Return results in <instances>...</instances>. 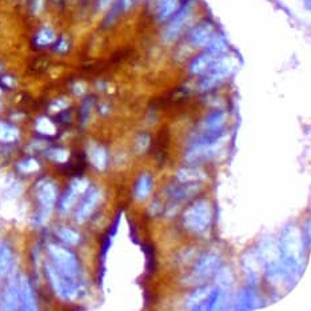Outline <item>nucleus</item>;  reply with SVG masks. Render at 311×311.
<instances>
[{"mask_svg": "<svg viewBox=\"0 0 311 311\" xmlns=\"http://www.w3.org/2000/svg\"><path fill=\"white\" fill-rule=\"evenodd\" d=\"M282 262L289 277L299 275L304 267V237L299 227L290 224L283 230L278 242Z\"/></svg>", "mask_w": 311, "mask_h": 311, "instance_id": "1", "label": "nucleus"}, {"mask_svg": "<svg viewBox=\"0 0 311 311\" xmlns=\"http://www.w3.org/2000/svg\"><path fill=\"white\" fill-rule=\"evenodd\" d=\"M212 220L211 203L206 199H198L191 203L183 212V224L187 230L195 234H203L209 230Z\"/></svg>", "mask_w": 311, "mask_h": 311, "instance_id": "2", "label": "nucleus"}, {"mask_svg": "<svg viewBox=\"0 0 311 311\" xmlns=\"http://www.w3.org/2000/svg\"><path fill=\"white\" fill-rule=\"evenodd\" d=\"M235 68V60L231 56L223 54L219 58H216L214 62L210 64V67L205 72L202 73L201 83H199V88L201 91H209L211 88L216 87L220 85L222 82H224L227 77L230 76L232 71Z\"/></svg>", "mask_w": 311, "mask_h": 311, "instance_id": "3", "label": "nucleus"}, {"mask_svg": "<svg viewBox=\"0 0 311 311\" xmlns=\"http://www.w3.org/2000/svg\"><path fill=\"white\" fill-rule=\"evenodd\" d=\"M227 139H228V136L220 134V135L212 138V139L197 140L191 146L190 150L187 151L186 161L190 165H199L202 162L210 161L211 158L215 157L223 148Z\"/></svg>", "mask_w": 311, "mask_h": 311, "instance_id": "4", "label": "nucleus"}, {"mask_svg": "<svg viewBox=\"0 0 311 311\" xmlns=\"http://www.w3.org/2000/svg\"><path fill=\"white\" fill-rule=\"evenodd\" d=\"M46 274H47V278L54 293L60 299L67 300V302L76 299V297L79 295V287H77L75 279L68 278L62 273H59L51 262L46 263Z\"/></svg>", "mask_w": 311, "mask_h": 311, "instance_id": "5", "label": "nucleus"}, {"mask_svg": "<svg viewBox=\"0 0 311 311\" xmlns=\"http://www.w3.org/2000/svg\"><path fill=\"white\" fill-rule=\"evenodd\" d=\"M48 254L51 258V263L56 267L59 273L66 275L68 278L76 279L79 275V263L75 254L66 249L64 246L58 243L48 245Z\"/></svg>", "mask_w": 311, "mask_h": 311, "instance_id": "6", "label": "nucleus"}, {"mask_svg": "<svg viewBox=\"0 0 311 311\" xmlns=\"http://www.w3.org/2000/svg\"><path fill=\"white\" fill-rule=\"evenodd\" d=\"M220 260L219 256L216 254H205L199 258V260L195 263L194 268L191 273L184 278L183 283L186 286H201L209 281L212 275L215 274L219 266Z\"/></svg>", "mask_w": 311, "mask_h": 311, "instance_id": "7", "label": "nucleus"}, {"mask_svg": "<svg viewBox=\"0 0 311 311\" xmlns=\"http://www.w3.org/2000/svg\"><path fill=\"white\" fill-rule=\"evenodd\" d=\"M36 197L39 202V212L36 215L37 224H44L48 220L58 199V188L51 179H42L36 184Z\"/></svg>", "mask_w": 311, "mask_h": 311, "instance_id": "8", "label": "nucleus"}, {"mask_svg": "<svg viewBox=\"0 0 311 311\" xmlns=\"http://www.w3.org/2000/svg\"><path fill=\"white\" fill-rule=\"evenodd\" d=\"M194 6L195 0H186L182 6H179L175 14L172 15L171 22L169 23V26L163 32V41L166 43H171L172 41H175L176 37L179 36L180 32L183 31V28L191 19Z\"/></svg>", "mask_w": 311, "mask_h": 311, "instance_id": "9", "label": "nucleus"}, {"mask_svg": "<svg viewBox=\"0 0 311 311\" xmlns=\"http://www.w3.org/2000/svg\"><path fill=\"white\" fill-rule=\"evenodd\" d=\"M215 303V287L199 286L190 294L187 307L190 310H212Z\"/></svg>", "mask_w": 311, "mask_h": 311, "instance_id": "10", "label": "nucleus"}, {"mask_svg": "<svg viewBox=\"0 0 311 311\" xmlns=\"http://www.w3.org/2000/svg\"><path fill=\"white\" fill-rule=\"evenodd\" d=\"M214 35H215V26L210 20H203L190 29V32L187 35V42L194 48L206 47Z\"/></svg>", "mask_w": 311, "mask_h": 311, "instance_id": "11", "label": "nucleus"}, {"mask_svg": "<svg viewBox=\"0 0 311 311\" xmlns=\"http://www.w3.org/2000/svg\"><path fill=\"white\" fill-rule=\"evenodd\" d=\"M90 183H88L87 179H83V178H76L71 182L68 190L64 192V195L60 199V206H59V210L62 214H67L70 212L71 209L73 207V205L76 203L77 198L83 195L86 191L88 190Z\"/></svg>", "mask_w": 311, "mask_h": 311, "instance_id": "12", "label": "nucleus"}, {"mask_svg": "<svg viewBox=\"0 0 311 311\" xmlns=\"http://www.w3.org/2000/svg\"><path fill=\"white\" fill-rule=\"evenodd\" d=\"M227 121V113L223 111H215L206 118L201 126V139H212L222 134Z\"/></svg>", "mask_w": 311, "mask_h": 311, "instance_id": "13", "label": "nucleus"}, {"mask_svg": "<svg viewBox=\"0 0 311 311\" xmlns=\"http://www.w3.org/2000/svg\"><path fill=\"white\" fill-rule=\"evenodd\" d=\"M86 198L83 199L82 205L79 206V209L76 211V222L77 223H85L86 220L90 219V216L94 214V211L96 210L98 205H99L100 198H102V194L100 191L95 187L90 188L86 191Z\"/></svg>", "mask_w": 311, "mask_h": 311, "instance_id": "14", "label": "nucleus"}, {"mask_svg": "<svg viewBox=\"0 0 311 311\" xmlns=\"http://www.w3.org/2000/svg\"><path fill=\"white\" fill-rule=\"evenodd\" d=\"M19 302H20L22 310H37L36 298L33 294L32 286L29 283L28 277L24 274L19 277Z\"/></svg>", "mask_w": 311, "mask_h": 311, "instance_id": "15", "label": "nucleus"}, {"mask_svg": "<svg viewBox=\"0 0 311 311\" xmlns=\"http://www.w3.org/2000/svg\"><path fill=\"white\" fill-rule=\"evenodd\" d=\"M2 308L4 310H18L20 308L19 302V278L12 275L2 297Z\"/></svg>", "mask_w": 311, "mask_h": 311, "instance_id": "16", "label": "nucleus"}, {"mask_svg": "<svg viewBox=\"0 0 311 311\" xmlns=\"http://www.w3.org/2000/svg\"><path fill=\"white\" fill-rule=\"evenodd\" d=\"M87 157L96 170H99V171L106 170L107 165H108V152L104 147L96 144V143H91L87 148Z\"/></svg>", "mask_w": 311, "mask_h": 311, "instance_id": "17", "label": "nucleus"}, {"mask_svg": "<svg viewBox=\"0 0 311 311\" xmlns=\"http://www.w3.org/2000/svg\"><path fill=\"white\" fill-rule=\"evenodd\" d=\"M206 176V172L197 166H186L176 172V178L182 183H198L201 180H205Z\"/></svg>", "mask_w": 311, "mask_h": 311, "instance_id": "18", "label": "nucleus"}, {"mask_svg": "<svg viewBox=\"0 0 311 311\" xmlns=\"http://www.w3.org/2000/svg\"><path fill=\"white\" fill-rule=\"evenodd\" d=\"M179 6L180 0H157V19L161 23L167 22Z\"/></svg>", "mask_w": 311, "mask_h": 311, "instance_id": "19", "label": "nucleus"}, {"mask_svg": "<svg viewBox=\"0 0 311 311\" xmlns=\"http://www.w3.org/2000/svg\"><path fill=\"white\" fill-rule=\"evenodd\" d=\"M216 58H219V56H215L212 52H210L209 50L206 48L201 55L197 56V58L191 62L190 72L192 73V75H202V73L209 68L210 64H211Z\"/></svg>", "mask_w": 311, "mask_h": 311, "instance_id": "20", "label": "nucleus"}, {"mask_svg": "<svg viewBox=\"0 0 311 311\" xmlns=\"http://www.w3.org/2000/svg\"><path fill=\"white\" fill-rule=\"evenodd\" d=\"M152 190V176L150 174H142L136 180L134 187V197L138 201H146Z\"/></svg>", "mask_w": 311, "mask_h": 311, "instance_id": "21", "label": "nucleus"}, {"mask_svg": "<svg viewBox=\"0 0 311 311\" xmlns=\"http://www.w3.org/2000/svg\"><path fill=\"white\" fill-rule=\"evenodd\" d=\"M58 39L56 37L55 31L51 28V27H42L33 36V44L36 46L37 48H46L50 47L52 44L55 43V41Z\"/></svg>", "mask_w": 311, "mask_h": 311, "instance_id": "22", "label": "nucleus"}, {"mask_svg": "<svg viewBox=\"0 0 311 311\" xmlns=\"http://www.w3.org/2000/svg\"><path fill=\"white\" fill-rule=\"evenodd\" d=\"M258 304H259V300H258L256 294L251 289H247L243 290L239 294L237 308H239V310H250V308H255Z\"/></svg>", "mask_w": 311, "mask_h": 311, "instance_id": "23", "label": "nucleus"}, {"mask_svg": "<svg viewBox=\"0 0 311 311\" xmlns=\"http://www.w3.org/2000/svg\"><path fill=\"white\" fill-rule=\"evenodd\" d=\"M12 267V250L8 245H2L0 247V279L10 274Z\"/></svg>", "mask_w": 311, "mask_h": 311, "instance_id": "24", "label": "nucleus"}, {"mask_svg": "<svg viewBox=\"0 0 311 311\" xmlns=\"http://www.w3.org/2000/svg\"><path fill=\"white\" fill-rule=\"evenodd\" d=\"M56 237L62 242H64L66 245L76 246L81 243L82 237L77 231L72 230L70 227H59L56 230Z\"/></svg>", "mask_w": 311, "mask_h": 311, "instance_id": "25", "label": "nucleus"}, {"mask_svg": "<svg viewBox=\"0 0 311 311\" xmlns=\"http://www.w3.org/2000/svg\"><path fill=\"white\" fill-rule=\"evenodd\" d=\"M35 130L44 136H54L56 135V131H58L55 123L47 116L37 118L35 122Z\"/></svg>", "mask_w": 311, "mask_h": 311, "instance_id": "26", "label": "nucleus"}, {"mask_svg": "<svg viewBox=\"0 0 311 311\" xmlns=\"http://www.w3.org/2000/svg\"><path fill=\"white\" fill-rule=\"evenodd\" d=\"M19 138V130L15 126L0 121V143H14Z\"/></svg>", "mask_w": 311, "mask_h": 311, "instance_id": "27", "label": "nucleus"}, {"mask_svg": "<svg viewBox=\"0 0 311 311\" xmlns=\"http://www.w3.org/2000/svg\"><path fill=\"white\" fill-rule=\"evenodd\" d=\"M198 191L199 186L197 183H184V186L176 188L171 194V197H174V199H176V201H186V199L194 197Z\"/></svg>", "mask_w": 311, "mask_h": 311, "instance_id": "28", "label": "nucleus"}, {"mask_svg": "<svg viewBox=\"0 0 311 311\" xmlns=\"http://www.w3.org/2000/svg\"><path fill=\"white\" fill-rule=\"evenodd\" d=\"M19 172H22L24 175H29V174H35L41 170V163L35 159V158H27L23 159L18 163Z\"/></svg>", "mask_w": 311, "mask_h": 311, "instance_id": "29", "label": "nucleus"}, {"mask_svg": "<svg viewBox=\"0 0 311 311\" xmlns=\"http://www.w3.org/2000/svg\"><path fill=\"white\" fill-rule=\"evenodd\" d=\"M46 157L56 163H66L70 158V152L66 148H50L46 151Z\"/></svg>", "mask_w": 311, "mask_h": 311, "instance_id": "30", "label": "nucleus"}, {"mask_svg": "<svg viewBox=\"0 0 311 311\" xmlns=\"http://www.w3.org/2000/svg\"><path fill=\"white\" fill-rule=\"evenodd\" d=\"M148 146H150V136L147 135V134H140V135L136 138L135 142L136 152H138V154H143V152L148 148Z\"/></svg>", "mask_w": 311, "mask_h": 311, "instance_id": "31", "label": "nucleus"}, {"mask_svg": "<svg viewBox=\"0 0 311 311\" xmlns=\"http://www.w3.org/2000/svg\"><path fill=\"white\" fill-rule=\"evenodd\" d=\"M54 44H55V51L59 52V54H64V52L68 51V48H70V42H68V39H67L66 36L56 39Z\"/></svg>", "mask_w": 311, "mask_h": 311, "instance_id": "32", "label": "nucleus"}, {"mask_svg": "<svg viewBox=\"0 0 311 311\" xmlns=\"http://www.w3.org/2000/svg\"><path fill=\"white\" fill-rule=\"evenodd\" d=\"M68 104H70V102L67 99H56L50 104V110H51L52 112H59V111L66 110Z\"/></svg>", "mask_w": 311, "mask_h": 311, "instance_id": "33", "label": "nucleus"}, {"mask_svg": "<svg viewBox=\"0 0 311 311\" xmlns=\"http://www.w3.org/2000/svg\"><path fill=\"white\" fill-rule=\"evenodd\" d=\"M112 3L113 0H98V2H96V8H98V11H104V10H107Z\"/></svg>", "mask_w": 311, "mask_h": 311, "instance_id": "34", "label": "nucleus"}, {"mask_svg": "<svg viewBox=\"0 0 311 311\" xmlns=\"http://www.w3.org/2000/svg\"><path fill=\"white\" fill-rule=\"evenodd\" d=\"M91 106H92V100H87V102L83 104V112H82L83 118H87V115L90 113V110H91Z\"/></svg>", "mask_w": 311, "mask_h": 311, "instance_id": "35", "label": "nucleus"}, {"mask_svg": "<svg viewBox=\"0 0 311 311\" xmlns=\"http://www.w3.org/2000/svg\"><path fill=\"white\" fill-rule=\"evenodd\" d=\"M73 92L76 95H83L85 94V86L82 85V83H76V85L73 86Z\"/></svg>", "mask_w": 311, "mask_h": 311, "instance_id": "36", "label": "nucleus"}, {"mask_svg": "<svg viewBox=\"0 0 311 311\" xmlns=\"http://www.w3.org/2000/svg\"><path fill=\"white\" fill-rule=\"evenodd\" d=\"M132 4H134V0H121V7L123 8L125 11H127Z\"/></svg>", "mask_w": 311, "mask_h": 311, "instance_id": "37", "label": "nucleus"}, {"mask_svg": "<svg viewBox=\"0 0 311 311\" xmlns=\"http://www.w3.org/2000/svg\"><path fill=\"white\" fill-rule=\"evenodd\" d=\"M2 82H3L6 86H8V87H12V86L15 85L14 77H11V76H4L3 79H2Z\"/></svg>", "mask_w": 311, "mask_h": 311, "instance_id": "38", "label": "nucleus"}, {"mask_svg": "<svg viewBox=\"0 0 311 311\" xmlns=\"http://www.w3.org/2000/svg\"><path fill=\"white\" fill-rule=\"evenodd\" d=\"M0 71H2V64H0Z\"/></svg>", "mask_w": 311, "mask_h": 311, "instance_id": "39", "label": "nucleus"}, {"mask_svg": "<svg viewBox=\"0 0 311 311\" xmlns=\"http://www.w3.org/2000/svg\"><path fill=\"white\" fill-rule=\"evenodd\" d=\"M139 2H144V0H139Z\"/></svg>", "mask_w": 311, "mask_h": 311, "instance_id": "40", "label": "nucleus"}, {"mask_svg": "<svg viewBox=\"0 0 311 311\" xmlns=\"http://www.w3.org/2000/svg\"><path fill=\"white\" fill-rule=\"evenodd\" d=\"M0 92H2V90H0Z\"/></svg>", "mask_w": 311, "mask_h": 311, "instance_id": "41", "label": "nucleus"}, {"mask_svg": "<svg viewBox=\"0 0 311 311\" xmlns=\"http://www.w3.org/2000/svg\"><path fill=\"white\" fill-rule=\"evenodd\" d=\"M0 247H2V245H0Z\"/></svg>", "mask_w": 311, "mask_h": 311, "instance_id": "42", "label": "nucleus"}]
</instances>
